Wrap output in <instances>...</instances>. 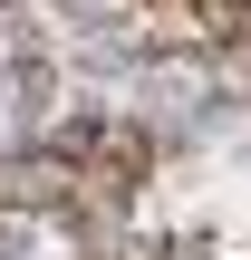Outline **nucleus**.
<instances>
[{"instance_id":"1","label":"nucleus","mask_w":251,"mask_h":260,"mask_svg":"<svg viewBox=\"0 0 251 260\" xmlns=\"http://www.w3.org/2000/svg\"><path fill=\"white\" fill-rule=\"evenodd\" d=\"M0 203H10V212H48V222H68V212H77V154H58V145L10 154V164H0Z\"/></svg>"},{"instance_id":"2","label":"nucleus","mask_w":251,"mask_h":260,"mask_svg":"<svg viewBox=\"0 0 251 260\" xmlns=\"http://www.w3.org/2000/svg\"><path fill=\"white\" fill-rule=\"evenodd\" d=\"M77 260H116V251H77Z\"/></svg>"}]
</instances>
